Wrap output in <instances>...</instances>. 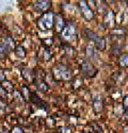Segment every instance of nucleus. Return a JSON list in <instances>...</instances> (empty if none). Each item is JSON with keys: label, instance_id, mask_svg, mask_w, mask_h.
Masks as SVG:
<instances>
[{"label": "nucleus", "instance_id": "f257e3e1", "mask_svg": "<svg viewBox=\"0 0 128 133\" xmlns=\"http://www.w3.org/2000/svg\"><path fill=\"white\" fill-rule=\"evenodd\" d=\"M55 25V14L52 12L44 13L37 19V28L43 32H48L53 29Z\"/></svg>", "mask_w": 128, "mask_h": 133}, {"label": "nucleus", "instance_id": "f03ea898", "mask_svg": "<svg viewBox=\"0 0 128 133\" xmlns=\"http://www.w3.org/2000/svg\"><path fill=\"white\" fill-rule=\"evenodd\" d=\"M77 27L73 21H66L65 26H64L62 32L60 33L61 38L66 42V43H72L77 38Z\"/></svg>", "mask_w": 128, "mask_h": 133}, {"label": "nucleus", "instance_id": "7ed1b4c3", "mask_svg": "<svg viewBox=\"0 0 128 133\" xmlns=\"http://www.w3.org/2000/svg\"><path fill=\"white\" fill-rule=\"evenodd\" d=\"M53 78L58 81H67L72 79V70L65 65H57L52 69Z\"/></svg>", "mask_w": 128, "mask_h": 133}, {"label": "nucleus", "instance_id": "20e7f679", "mask_svg": "<svg viewBox=\"0 0 128 133\" xmlns=\"http://www.w3.org/2000/svg\"><path fill=\"white\" fill-rule=\"evenodd\" d=\"M85 35L87 37L90 39V41H93L94 44H95V48L99 50V51H103L105 50L106 48V41L105 38H103L101 36H99L97 33H95L89 29H85Z\"/></svg>", "mask_w": 128, "mask_h": 133}, {"label": "nucleus", "instance_id": "39448f33", "mask_svg": "<svg viewBox=\"0 0 128 133\" xmlns=\"http://www.w3.org/2000/svg\"><path fill=\"white\" fill-rule=\"evenodd\" d=\"M81 72L87 78H93L97 74V69L95 68V66L90 61L84 60L81 63Z\"/></svg>", "mask_w": 128, "mask_h": 133}, {"label": "nucleus", "instance_id": "423d86ee", "mask_svg": "<svg viewBox=\"0 0 128 133\" xmlns=\"http://www.w3.org/2000/svg\"><path fill=\"white\" fill-rule=\"evenodd\" d=\"M79 8L81 11V15L87 19V20H91L94 17V12L93 10L90 8V4L88 1H80L79 2Z\"/></svg>", "mask_w": 128, "mask_h": 133}, {"label": "nucleus", "instance_id": "0eeeda50", "mask_svg": "<svg viewBox=\"0 0 128 133\" xmlns=\"http://www.w3.org/2000/svg\"><path fill=\"white\" fill-rule=\"evenodd\" d=\"M34 10L39 13H44L51 8V1L49 0H40V1H35L34 4Z\"/></svg>", "mask_w": 128, "mask_h": 133}, {"label": "nucleus", "instance_id": "6e6552de", "mask_svg": "<svg viewBox=\"0 0 128 133\" xmlns=\"http://www.w3.org/2000/svg\"><path fill=\"white\" fill-rule=\"evenodd\" d=\"M66 21L64 19V16L62 14H56L55 15V25H53V28H56V31L58 33H61L64 26H65Z\"/></svg>", "mask_w": 128, "mask_h": 133}, {"label": "nucleus", "instance_id": "1a4fd4ad", "mask_svg": "<svg viewBox=\"0 0 128 133\" xmlns=\"http://www.w3.org/2000/svg\"><path fill=\"white\" fill-rule=\"evenodd\" d=\"M93 109L95 113H100L104 109V99L100 96H96L93 100Z\"/></svg>", "mask_w": 128, "mask_h": 133}, {"label": "nucleus", "instance_id": "9d476101", "mask_svg": "<svg viewBox=\"0 0 128 133\" xmlns=\"http://www.w3.org/2000/svg\"><path fill=\"white\" fill-rule=\"evenodd\" d=\"M2 45L9 50V52L11 51V50H15V48H16V44H15V42H14V39L11 37V36H5L4 38H3V41H2Z\"/></svg>", "mask_w": 128, "mask_h": 133}, {"label": "nucleus", "instance_id": "9b49d317", "mask_svg": "<svg viewBox=\"0 0 128 133\" xmlns=\"http://www.w3.org/2000/svg\"><path fill=\"white\" fill-rule=\"evenodd\" d=\"M0 87H1L5 93H13L14 92V85L9 80H4L2 82H0Z\"/></svg>", "mask_w": 128, "mask_h": 133}, {"label": "nucleus", "instance_id": "f8f14e48", "mask_svg": "<svg viewBox=\"0 0 128 133\" xmlns=\"http://www.w3.org/2000/svg\"><path fill=\"white\" fill-rule=\"evenodd\" d=\"M35 80V84H36V87H37V90L41 91V92H47L49 90V85L44 81V80H42V79H34Z\"/></svg>", "mask_w": 128, "mask_h": 133}, {"label": "nucleus", "instance_id": "ddd939ff", "mask_svg": "<svg viewBox=\"0 0 128 133\" xmlns=\"http://www.w3.org/2000/svg\"><path fill=\"white\" fill-rule=\"evenodd\" d=\"M14 51H15V54L17 58H25L27 54V51L23 46H16Z\"/></svg>", "mask_w": 128, "mask_h": 133}, {"label": "nucleus", "instance_id": "4468645a", "mask_svg": "<svg viewBox=\"0 0 128 133\" xmlns=\"http://www.w3.org/2000/svg\"><path fill=\"white\" fill-rule=\"evenodd\" d=\"M119 63L122 67H128V53H123L119 59Z\"/></svg>", "mask_w": 128, "mask_h": 133}, {"label": "nucleus", "instance_id": "2eb2a0df", "mask_svg": "<svg viewBox=\"0 0 128 133\" xmlns=\"http://www.w3.org/2000/svg\"><path fill=\"white\" fill-rule=\"evenodd\" d=\"M20 93H21V96H23L26 100H29V98H30V94H31V92H30V90L26 86V85H23L21 86V91H20Z\"/></svg>", "mask_w": 128, "mask_h": 133}, {"label": "nucleus", "instance_id": "dca6fc26", "mask_svg": "<svg viewBox=\"0 0 128 133\" xmlns=\"http://www.w3.org/2000/svg\"><path fill=\"white\" fill-rule=\"evenodd\" d=\"M8 53H9V50L2 45V44H0V59H4Z\"/></svg>", "mask_w": 128, "mask_h": 133}, {"label": "nucleus", "instance_id": "f3484780", "mask_svg": "<svg viewBox=\"0 0 128 133\" xmlns=\"http://www.w3.org/2000/svg\"><path fill=\"white\" fill-rule=\"evenodd\" d=\"M50 59H51V53H50V50H49V48L45 47V51H44V60L49 61Z\"/></svg>", "mask_w": 128, "mask_h": 133}, {"label": "nucleus", "instance_id": "a211bd4d", "mask_svg": "<svg viewBox=\"0 0 128 133\" xmlns=\"http://www.w3.org/2000/svg\"><path fill=\"white\" fill-rule=\"evenodd\" d=\"M11 133H24V129L19 126H14L11 130Z\"/></svg>", "mask_w": 128, "mask_h": 133}, {"label": "nucleus", "instance_id": "6ab92c4d", "mask_svg": "<svg viewBox=\"0 0 128 133\" xmlns=\"http://www.w3.org/2000/svg\"><path fill=\"white\" fill-rule=\"evenodd\" d=\"M122 107H123L124 111H127L128 110V95L123 98V105Z\"/></svg>", "mask_w": 128, "mask_h": 133}, {"label": "nucleus", "instance_id": "aec40b11", "mask_svg": "<svg viewBox=\"0 0 128 133\" xmlns=\"http://www.w3.org/2000/svg\"><path fill=\"white\" fill-rule=\"evenodd\" d=\"M92 128H93V131H94L95 133H103V130H101V129H100V127H99V126H97V125L92 124Z\"/></svg>", "mask_w": 128, "mask_h": 133}, {"label": "nucleus", "instance_id": "412c9836", "mask_svg": "<svg viewBox=\"0 0 128 133\" xmlns=\"http://www.w3.org/2000/svg\"><path fill=\"white\" fill-rule=\"evenodd\" d=\"M60 133H72V130L69 127H62L60 128Z\"/></svg>", "mask_w": 128, "mask_h": 133}, {"label": "nucleus", "instance_id": "4be33fe9", "mask_svg": "<svg viewBox=\"0 0 128 133\" xmlns=\"http://www.w3.org/2000/svg\"><path fill=\"white\" fill-rule=\"evenodd\" d=\"M43 43H45V44H46V47L48 48L49 46H51V44L53 43V41H52L51 37H49L48 39H43Z\"/></svg>", "mask_w": 128, "mask_h": 133}, {"label": "nucleus", "instance_id": "5701e85b", "mask_svg": "<svg viewBox=\"0 0 128 133\" xmlns=\"http://www.w3.org/2000/svg\"><path fill=\"white\" fill-rule=\"evenodd\" d=\"M4 80H5V75H4V71H3V69L0 68V82H2V81H4Z\"/></svg>", "mask_w": 128, "mask_h": 133}, {"label": "nucleus", "instance_id": "b1692460", "mask_svg": "<svg viewBox=\"0 0 128 133\" xmlns=\"http://www.w3.org/2000/svg\"><path fill=\"white\" fill-rule=\"evenodd\" d=\"M124 133H128V126H126L124 128Z\"/></svg>", "mask_w": 128, "mask_h": 133}, {"label": "nucleus", "instance_id": "393cba45", "mask_svg": "<svg viewBox=\"0 0 128 133\" xmlns=\"http://www.w3.org/2000/svg\"><path fill=\"white\" fill-rule=\"evenodd\" d=\"M0 133H9V132H7V131H2V132H0Z\"/></svg>", "mask_w": 128, "mask_h": 133}, {"label": "nucleus", "instance_id": "a878e982", "mask_svg": "<svg viewBox=\"0 0 128 133\" xmlns=\"http://www.w3.org/2000/svg\"><path fill=\"white\" fill-rule=\"evenodd\" d=\"M81 133H87V132H81Z\"/></svg>", "mask_w": 128, "mask_h": 133}]
</instances>
